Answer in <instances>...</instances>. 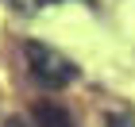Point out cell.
Listing matches in <instances>:
<instances>
[{
    "instance_id": "1",
    "label": "cell",
    "mask_w": 135,
    "mask_h": 127,
    "mask_svg": "<svg viewBox=\"0 0 135 127\" xmlns=\"http://www.w3.org/2000/svg\"><path fill=\"white\" fill-rule=\"evenodd\" d=\"M23 50H27V62H31L35 81H42L46 89H66L70 81H77V65H73L66 54H58L54 46H46V42H27Z\"/></svg>"
},
{
    "instance_id": "2",
    "label": "cell",
    "mask_w": 135,
    "mask_h": 127,
    "mask_svg": "<svg viewBox=\"0 0 135 127\" xmlns=\"http://www.w3.org/2000/svg\"><path fill=\"white\" fill-rule=\"evenodd\" d=\"M31 116H35V123H39V127H73L70 112L58 108V104H50V100H46V104H35Z\"/></svg>"
},
{
    "instance_id": "3",
    "label": "cell",
    "mask_w": 135,
    "mask_h": 127,
    "mask_svg": "<svg viewBox=\"0 0 135 127\" xmlns=\"http://www.w3.org/2000/svg\"><path fill=\"white\" fill-rule=\"evenodd\" d=\"M35 4H39V8H50V4H58V0H35ZM85 4H89V0H85Z\"/></svg>"
}]
</instances>
